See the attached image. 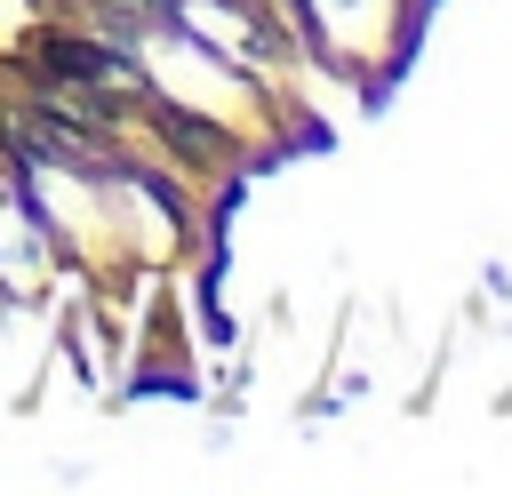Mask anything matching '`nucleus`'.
I'll return each instance as SVG.
<instances>
[{"label":"nucleus","instance_id":"f257e3e1","mask_svg":"<svg viewBox=\"0 0 512 496\" xmlns=\"http://www.w3.org/2000/svg\"><path fill=\"white\" fill-rule=\"evenodd\" d=\"M40 56L64 64L72 80H104V72H112V48H88V40H40Z\"/></svg>","mask_w":512,"mask_h":496}]
</instances>
